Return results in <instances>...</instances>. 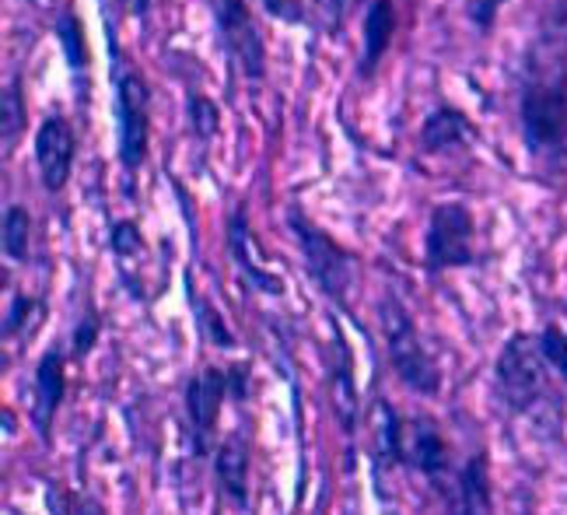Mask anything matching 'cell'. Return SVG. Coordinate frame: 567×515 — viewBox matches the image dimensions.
<instances>
[{
  "label": "cell",
  "instance_id": "cell-30",
  "mask_svg": "<svg viewBox=\"0 0 567 515\" xmlns=\"http://www.w3.org/2000/svg\"><path fill=\"white\" fill-rule=\"evenodd\" d=\"M361 4V0H316V11L322 18V25L330 35H340L343 25H347V18L354 14V8Z\"/></svg>",
  "mask_w": 567,
  "mask_h": 515
},
{
  "label": "cell",
  "instance_id": "cell-25",
  "mask_svg": "<svg viewBox=\"0 0 567 515\" xmlns=\"http://www.w3.org/2000/svg\"><path fill=\"white\" fill-rule=\"evenodd\" d=\"M186 105H189V123H193L196 137L210 141L217 134V126H221V113H217V105L207 95H189Z\"/></svg>",
  "mask_w": 567,
  "mask_h": 515
},
{
  "label": "cell",
  "instance_id": "cell-5",
  "mask_svg": "<svg viewBox=\"0 0 567 515\" xmlns=\"http://www.w3.org/2000/svg\"><path fill=\"white\" fill-rule=\"evenodd\" d=\"M522 137L533 155H557L567 147V68L539 71L518 99Z\"/></svg>",
  "mask_w": 567,
  "mask_h": 515
},
{
  "label": "cell",
  "instance_id": "cell-7",
  "mask_svg": "<svg viewBox=\"0 0 567 515\" xmlns=\"http://www.w3.org/2000/svg\"><path fill=\"white\" fill-rule=\"evenodd\" d=\"M217 39L231 63V71L246 81L267 78V39L249 11V0H210Z\"/></svg>",
  "mask_w": 567,
  "mask_h": 515
},
{
  "label": "cell",
  "instance_id": "cell-4",
  "mask_svg": "<svg viewBox=\"0 0 567 515\" xmlns=\"http://www.w3.org/2000/svg\"><path fill=\"white\" fill-rule=\"evenodd\" d=\"M288 228L301 249V264L319 295L333 306H347V295L354 285V256L347 253L330 231H322L298 204L288 207Z\"/></svg>",
  "mask_w": 567,
  "mask_h": 515
},
{
  "label": "cell",
  "instance_id": "cell-6",
  "mask_svg": "<svg viewBox=\"0 0 567 515\" xmlns=\"http://www.w3.org/2000/svg\"><path fill=\"white\" fill-rule=\"evenodd\" d=\"M476 264V218L460 200H445L431 210L424 231V267L427 274L463 270Z\"/></svg>",
  "mask_w": 567,
  "mask_h": 515
},
{
  "label": "cell",
  "instance_id": "cell-20",
  "mask_svg": "<svg viewBox=\"0 0 567 515\" xmlns=\"http://www.w3.org/2000/svg\"><path fill=\"white\" fill-rule=\"evenodd\" d=\"M0 249L11 264H29L32 249V214L21 204L4 207V222H0Z\"/></svg>",
  "mask_w": 567,
  "mask_h": 515
},
{
  "label": "cell",
  "instance_id": "cell-23",
  "mask_svg": "<svg viewBox=\"0 0 567 515\" xmlns=\"http://www.w3.org/2000/svg\"><path fill=\"white\" fill-rule=\"evenodd\" d=\"M47 508L50 515H105V508L95 498L74 495L63 484H47Z\"/></svg>",
  "mask_w": 567,
  "mask_h": 515
},
{
  "label": "cell",
  "instance_id": "cell-19",
  "mask_svg": "<svg viewBox=\"0 0 567 515\" xmlns=\"http://www.w3.org/2000/svg\"><path fill=\"white\" fill-rule=\"evenodd\" d=\"M53 35L60 42V53L68 60V71L71 78L81 84V74H89V42H84V21L78 18L74 8H60L56 21H53Z\"/></svg>",
  "mask_w": 567,
  "mask_h": 515
},
{
  "label": "cell",
  "instance_id": "cell-22",
  "mask_svg": "<svg viewBox=\"0 0 567 515\" xmlns=\"http://www.w3.org/2000/svg\"><path fill=\"white\" fill-rule=\"evenodd\" d=\"M25 131V95H21V78L14 74L0 102V134H4V152H14V144Z\"/></svg>",
  "mask_w": 567,
  "mask_h": 515
},
{
  "label": "cell",
  "instance_id": "cell-27",
  "mask_svg": "<svg viewBox=\"0 0 567 515\" xmlns=\"http://www.w3.org/2000/svg\"><path fill=\"white\" fill-rule=\"evenodd\" d=\"M539 343H543V354H547L554 375L564 382V390H567V333L550 323V327H543Z\"/></svg>",
  "mask_w": 567,
  "mask_h": 515
},
{
  "label": "cell",
  "instance_id": "cell-33",
  "mask_svg": "<svg viewBox=\"0 0 567 515\" xmlns=\"http://www.w3.org/2000/svg\"><path fill=\"white\" fill-rule=\"evenodd\" d=\"M228 382H231V403L249 400V369L246 364H228Z\"/></svg>",
  "mask_w": 567,
  "mask_h": 515
},
{
  "label": "cell",
  "instance_id": "cell-14",
  "mask_svg": "<svg viewBox=\"0 0 567 515\" xmlns=\"http://www.w3.org/2000/svg\"><path fill=\"white\" fill-rule=\"evenodd\" d=\"M249 470H252V453H249V442L243 432H231L217 442L214 449V477L221 495L238 508V512H249Z\"/></svg>",
  "mask_w": 567,
  "mask_h": 515
},
{
  "label": "cell",
  "instance_id": "cell-26",
  "mask_svg": "<svg viewBox=\"0 0 567 515\" xmlns=\"http://www.w3.org/2000/svg\"><path fill=\"white\" fill-rule=\"evenodd\" d=\"M539 39L550 50H567V0L550 4V11L539 21Z\"/></svg>",
  "mask_w": 567,
  "mask_h": 515
},
{
  "label": "cell",
  "instance_id": "cell-11",
  "mask_svg": "<svg viewBox=\"0 0 567 515\" xmlns=\"http://www.w3.org/2000/svg\"><path fill=\"white\" fill-rule=\"evenodd\" d=\"M68 396V354L63 348H47L42 358L35 361V375H32V428L42 442H50L53 435V421Z\"/></svg>",
  "mask_w": 567,
  "mask_h": 515
},
{
  "label": "cell",
  "instance_id": "cell-2",
  "mask_svg": "<svg viewBox=\"0 0 567 515\" xmlns=\"http://www.w3.org/2000/svg\"><path fill=\"white\" fill-rule=\"evenodd\" d=\"M550 361L543 354L539 333H512L494 361V385L512 414H533L550 396Z\"/></svg>",
  "mask_w": 567,
  "mask_h": 515
},
{
  "label": "cell",
  "instance_id": "cell-1",
  "mask_svg": "<svg viewBox=\"0 0 567 515\" xmlns=\"http://www.w3.org/2000/svg\"><path fill=\"white\" fill-rule=\"evenodd\" d=\"M109 53H113V120H116V155L120 165L134 176L147 162L151 144V84L123 53L116 35L109 32Z\"/></svg>",
  "mask_w": 567,
  "mask_h": 515
},
{
  "label": "cell",
  "instance_id": "cell-12",
  "mask_svg": "<svg viewBox=\"0 0 567 515\" xmlns=\"http://www.w3.org/2000/svg\"><path fill=\"white\" fill-rule=\"evenodd\" d=\"M225 239H228L231 264L238 267V274L246 277V285H249L252 291H259V295L280 298V295H284V281L264 264V256H259V246H256V235H252V225H249L246 204H238V207L228 214Z\"/></svg>",
  "mask_w": 567,
  "mask_h": 515
},
{
  "label": "cell",
  "instance_id": "cell-3",
  "mask_svg": "<svg viewBox=\"0 0 567 515\" xmlns=\"http://www.w3.org/2000/svg\"><path fill=\"white\" fill-rule=\"evenodd\" d=\"M379 319H382L389 364H392V372H396V379L417 396H439L442 393V369H439V361H434V354L427 351V343H424L417 323H413V316L403 309V302L396 295L382 298Z\"/></svg>",
  "mask_w": 567,
  "mask_h": 515
},
{
  "label": "cell",
  "instance_id": "cell-28",
  "mask_svg": "<svg viewBox=\"0 0 567 515\" xmlns=\"http://www.w3.org/2000/svg\"><path fill=\"white\" fill-rule=\"evenodd\" d=\"M99 333H102V319L89 309L81 319H78V327L71 333V358L74 361H84L92 351H95V343H99Z\"/></svg>",
  "mask_w": 567,
  "mask_h": 515
},
{
  "label": "cell",
  "instance_id": "cell-35",
  "mask_svg": "<svg viewBox=\"0 0 567 515\" xmlns=\"http://www.w3.org/2000/svg\"><path fill=\"white\" fill-rule=\"evenodd\" d=\"M564 312H567V309H564Z\"/></svg>",
  "mask_w": 567,
  "mask_h": 515
},
{
  "label": "cell",
  "instance_id": "cell-9",
  "mask_svg": "<svg viewBox=\"0 0 567 515\" xmlns=\"http://www.w3.org/2000/svg\"><path fill=\"white\" fill-rule=\"evenodd\" d=\"M78 155V137L74 126L63 116H47L35 131V165H39V183L47 193H63L74 172Z\"/></svg>",
  "mask_w": 567,
  "mask_h": 515
},
{
  "label": "cell",
  "instance_id": "cell-29",
  "mask_svg": "<svg viewBox=\"0 0 567 515\" xmlns=\"http://www.w3.org/2000/svg\"><path fill=\"white\" fill-rule=\"evenodd\" d=\"M109 246L120 256V260H130V256L144 253V235L134 222H116L113 231H109Z\"/></svg>",
  "mask_w": 567,
  "mask_h": 515
},
{
  "label": "cell",
  "instance_id": "cell-21",
  "mask_svg": "<svg viewBox=\"0 0 567 515\" xmlns=\"http://www.w3.org/2000/svg\"><path fill=\"white\" fill-rule=\"evenodd\" d=\"M189 302H193V319H196V330H200V337L210 343V348H221V351H235L238 348V340L231 333V327L225 323V316L217 312L207 298L200 295H189Z\"/></svg>",
  "mask_w": 567,
  "mask_h": 515
},
{
  "label": "cell",
  "instance_id": "cell-17",
  "mask_svg": "<svg viewBox=\"0 0 567 515\" xmlns=\"http://www.w3.org/2000/svg\"><path fill=\"white\" fill-rule=\"evenodd\" d=\"M337 348L340 358L333 364V411H337V424L347 439L358 435V418H361V400H358V379H354V358L351 348H347L343 333L337 330Z\"/></svg>",
  "mask_w": 567,
  "mask_h": 515
},
{
  "label": "cell",
  "instance_id": "cell-10",
  "mask_svg": "<svg viewBox=\"0 0 567 515\" xmlns=\"http://www.w3.org/2000/svg\"><path fill=\"white\" fill-rule=\"evenodd\" d=\"M406 466L417 470V474L439 491L452 484L455 466H452V449L442 435V428L434 424V418L421 414L406 424Z\"/></svg>",
  "mask_w": 567,
  "mask_h": 515
},
{
  "label": "cell",
  "instance_id": "cell-18",
  "mask_svg": "<svg viewBox=\"0 0 567 515\" xmlns=\"http://www.w3.org/2000/svg\"><path fill=\"white\" fill-rule=\"evenodd\" d=\"M392 466H406V424L385 396L375 400V477Z\"/></svg>",
  "mask_w": 567,
  "mask_h": 515
},
{
  "label": "cell",
  "instance_id": "cell-8",
  "mask_svg": "<svg viewBox=\"0 0 567 515\" xmlns=\"http://www.w3.org/2000/svg\"><path fill=\"white\" fill-rule=\"evenodd\" d=\"M231 400V382H228V369H217V364H207L204 372L189 375L186 382V418L193 428V453L207 456L210 442L217 432V418H221V406Z\"/></svg>",
  "mask_w": 567,
  "mask_h": 515
},
{
  "label": "cell",
  "instance_id": "cell-15",
  "mask_svg": "<svg viewBox=\"0 0 567 515\" xmlns=\"http://www.w3.org/2000/svg\"><path fill=\"white\" fill-rule=\"evenodd\" d=\"M396 39V0H368V11H364V47H361V63H358V74L368 81L375 78L382 60Z\"/></svg>",
  "mask_w": 567,
  "mask_h": 515
},
{
  "label": "cell",
  "instance_id": "cell-13",
  "mask_svg": "<svg viewBox=\"0 0 567 515\" xmlns=\"http://www.w3.org/2000/svg\"><path fill=\"white\" fill-rule=\"evenodd\" d=\"M442 498H445V515H497L494 484H491V456L484 449L455 470V477L442 491Z\"/></svg>",
  "mask_w": 567,
  "mask_h": 515
},
{
  "label": "cell",
  "instance_id": "cell-32",
  "mask_svg": "<svg viewBox=\"0 0 567 515\" xmlns=\"http://www.w3.org/2000/svg\"><path fill=\"white\" fill-rule=\"evenodd\" d=\"M505 4V0H473L470 4V18L480 32H491L494 29V18H497V8Z\"/></svg>",
  "mask_w": 567,
  "mask_h": 515
},
{
  "label": "cell",
  "instance_id": "cell-16",
  "mask_svg": "<svg viewBox=\"0 0 567 515\" xmlns=\"http://www.w3.org/2000/svg\"><path fill=\"white\" fill-rule=\"evenodd\" d=\"M480 137L473 120L455 110V105H439L424 123H421V152L424 155H449V152H460L466 147V141Z\"/></svg>",
  "mask_w": 567,
  "mask_h": 515
},
{
  "label": "cell",
  "instance_id": "cell-31",
  "mask_svg": "<svg viewBox=\"0 0 567 515\" xmlns=\"http://www.w3.org/2000/svg\"><path fill=\"white\" fill-rule=\"evenodd\" d=\"M259 4H264L267 14L288 21V25H298V21H305V4H301V0H259Z\"/></svg>",
  "mask_w": 567,
  "mask_h": 515
},
{
  "label": "cell",
  "instance_id": "cell-24",
  "mask_svg": "<svg viewBox=\"0 0 567 515\" xmlns=\"http://www.w3.org/2000/svg\"><path fill=\"white\" fill-rule=\"evenodd\" d=\"M32 316H42V306H39V298L25 295V291H18L11 298V306H8V316H4V340H14L18 333H29V319Z\"/></svg>",
  "mask_w": 567,
  "mask_h": 515
},
{
  "label": "cell",
  "instance_id": "cell-34",
  "mask_svg": "<svg viewBox=\"0 0 567 515\" xmlns=\"http://www.w3.org/2000/svg\"><path fill=\"white\" fill-rule=\"evenodd\" d=\"M105 4H113L116 11H126L134 18H147V11H151V0H105Z\"/></svg>",
  "mask_w": 567,
  "mask_h": 515
}]
</instances>
